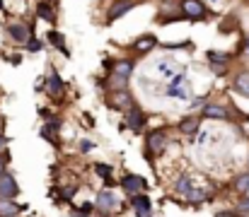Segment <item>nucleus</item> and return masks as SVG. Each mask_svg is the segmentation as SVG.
Returning <instances> with one entry per match:
<instances>
[{
	"label": "nucleus",
	"instance_id": "nucleus-1",
	"mask_svg": "<svg viewBox=\"0 0 249 217\" xmlns=\"http://www.w3.org/2000/svg\"><path fill=\"white\" fill-rule=\"evenodd\" d=\"M167 145H169V133L167 128H153L145 138V157L148 159H155L160 154H165Z\"/></svg>",
	"mask_w": 249,
	"mask_h": 217
},
{
	"label": "nucleus",
	"instance_id": "nucleus-2",
	"mask_svg": "<svg viewBox=\"0 0 249 217\" xmlns=\"http://www.w3.org/2000/svg\"><path fill=\"white\" fill-rule=\"evenodd\" d=\"M133 104L136 101H133V94L128 89H111L107 94V106L114 109V111H128Z\"/></svg>",
	"mask_w": 249,
	"mask_h": 217
},
{
	"label": "nucleus",
	"instance_id": "nucleus-3",
	"mask_svg": "<svg viewBox=\"0 0 249 217\" xmlns=\"http://www.w3.org/2000/svg\"><path fill=\"white\" fill-rule=\"evenodd\" d=\"M179 10H181V15H184L186 19H191V22H201V19L208 17V7H206L201 0H181V2H179Z\"/></svg>",
	"mask_w": 249,
	"mask_h": 217
},
{
	"label": "nucleus",
	"instance_id": "nucleus-4",
	"mask_svg": "<svg viewBox=\"0 0 249 217\" xmlns=\"http://www.w3.org/2000/svg\"><path fill=\"white\" fill-rule=\"evenodd\" d=\"M97 210L102 213V215H111V213H116L119 210V198H116V193L111 191V188H102L99 193H97Z\"/></svg>",
	"mask_w": 249,
	"mask_h": 217
},
{
	"label": "nucleus",
	"instance_id": "nucleus-5",
	"mask_svg": "<svg viewBox=\"0 0 249 217\" xmlns=\"http://www.w3.org/2000/svg\"><path fill=\"white\" fill-rule=\"evenodd\" d=\"M136 5H138V0H116V2H111V7L107 10V24H111V22L121 19L124 15H128Z\"/></svg>",
	"mask_w": 249,
	"mask_h": 217
},
{
	"label": "nucleus",
	"instance_id": "nucleus-6",
	"mask_svg": "<svg viewBox=\"0 0 249 217\" xmlns=\"http://www.w3.org/2000/svg\"><path fill=\"white\" fill-rule=\"evenodd\" d=\"M121 188H124L128 196H136V193H143V191L148 188V181H145L143 176H138V174H126V176L121 179Z\"/></svg>",
	"mask_w": 249,
	"mask_h": 217
},
{
	"label": "nucleus",
	"instance_id": "nucleus-7",
	"mask_svg": "<svg viewBox=\"0 0 249 217\" xmlns=\"http://www.w3.org/2000/svg\"><path fill=\"white\" fill-rule=\"evenodd\" d=\"M131 208L136 210V217H153V203H150V198L145 196V193H136V196H131Z\"/></svg>",
	"mask_w": 249,
	"mask_h": 217
},
{
	"label": "nucleus",
	"instance_id": "nucleus-8",
	"mask_svg": "<svg viewBox=\"0 0 249 217\" xmlns=\"http://www.w3.org/2000/svg\"><path fill=\"white\" fill-rule=\"evenodd\" d=\"M19 196V184L15 181V176L12 174H2L0 176V198H7V200H12V198H17Z\"/></svg>",
	"mask_w": 249,
	"mask_h": 217
},
{
	"label": "nucleus",
	"instance_id": "nucleus-9",
	"mask_svg": "<svg viewBox=\"0 0 249 217\" xmlns=\"http://www.w3.org/2000/svg\"><path fill=\"white\" fill-rule=\"evenodd\" d=\"M145 123H148V116H145V114H143V111H141V109H138V106L133 104V106L128 109V116H126V126H128V128H131L133 133H141Z\"/></svg>",
	"mask_w": 249,
	"mask_h": 217
},
{
	"label": "nucleus",
	"instance_id": "nucleus-10",
	"mask_svg": "<svg viewBox=\"0 0 249 217\" xmlns=\"http://www.w3.org/2000/svg\"><path fill=\"white\" fill-rule=\"evenodd\" d=\"M203 116L206 118H215V121H228L230 118V111L223 104H206L203 106Z\"/></svg>",
	"mask_w": 249,
	"mask_h": 217
},
{
	"label": "nucleus",
	"instance_id": "nucleus-11",
	"mask_svg": "<svg viewBox=\"0 0 249 217\" xmlns=\"http://www.w3.org/2000/svg\"><path fill=\"white\" fill-rule=\"evenodd\" d=\"M158 46V39L153 36V34H143V36H138L136 41H133V51L136 53H148V51H153Z\"/></svg>",
	"mask_w": 249,
	"mask_h": 217
},
{
	"label": "nucleus",
	"instance_id": "nucleus-12",
	"mask_svg": "<svg viewBox=\"0 0 249 217\" xmlns=\"http://www.w3.org/2000/svg\"><path fill=\"white\" fill-rule=\"evenodd\" d=\"M46 89H49V94L53 97V99H58L61 94H63V80H61V75L56 70H51L49 72V80H46Z\"/></svg>",
	"mask_w": 249,
	"mask_h": 217
},
{
	"label": "nucleus",
	"instance_id": "nucleus-13",
	"mask_svg": "<svg viewBox=\"0 0 249 217\" xmlns=\"http://www.w3.org/2000/svg\"><path fill=\"white\" fill-rule=\"evenodd\" d=\"M29 27L27 24H10L7 27V34L15 39V41H19V44H27V39H29Z\"/></svg>",
	"mask_w": 249,
	"mask_h": 217
},
{
	"label": "nucleus",
	"instance_id": "nucleus-14",
	"mask_svg": "<svg viewBox=\"0 0 249 217\" xmlns=\"http://www.w3.org/2000/svg\"><path fill=\"white\" fill-rule=\"evenodd\" d=\"M49 41H51V44H53V46H56V49H58V51H61L66 58H71V49L66 46V36H63L61 32L51 29V32H49Z\"/></svg>",
	"mask_w": 249,
	"mask_h": 217
},
{
	"label": "nucleus",
	"instance_id": "nucleus-15",
	"mask_svg": "<svg viewBox=\"0 0 249 217\" xmlns=\"http://www.w3.org/2000/svg\"><path fill=\"white\" fill-rule=\"evenodd\" d=\"M111 75L128 80V77L133 75V63H131V61H116V63H114V68H111Z\"/></svg>",
	"mask_w": 249,
	"mask_h": 217
},
{
	"label": "nucleus",
	"instance_id": "nucleus-16",
	"mask_svg": "<svg viewBox=\"0 0 249 217\" xmlns=\"http://www.w3.org/2000/svg\"><path fill=\"white\" fill-rule=\"evenodd\" d=\"M19 210H22V205H17L15 200L0 198V217H17Z\"/></svg>",
	"mask_w": 249,
	"mask_h": 217
},
{
	"label": "nucleus",
	"instance_id": "nucleus-17",
	"mask_svg": "<svg viewBox=\"0 0 249 217\" xmlns=\"http://www.w3.org/2000/svg\"><path fill=\"white\" fill-rule=\"evenodd\" d=\"M94 171L104 179V184H107V188H111L114 186V179H111V174H114V167H109V164H102V162H97L94 164Z\"/></svg>",
	"mask_w": 249,
	"mask_h": 217
},
{
	"label": "nucleus",
	"instance_id": "nucleus-18",
	"mask_svg": "<svg viewBox=\"0 0 249 217\" xmlns=\"http://www.w3.org/2000/svg\"><path fill=\"white\" fill-rule=\"evenodd\" d=\"M232 84H235V92H237V94H242V97L249 99V72H240Z\"/></svg>",
	"mask_w": 249,
	"mask_h": 217
},
{
	"label": "nucleus",
	"instance_id": "nucleus-19",
	"mask_svg": "<svg viewBox=\"0 0 249 217\" xmlns=\"http://www.w3.org/2000/svg\"><path fill=\"white\" fill-rule=\"evenodd\" d=\"M36 15H39L41 19H46V22L56 24V10H53L49 2H39V5H36Z\"/></svg>",
	"mask_w": 249,
	"mask_h": 217
},
{
	"label": "nucleus",
	"instance_id": "nucleus-20",
	"mask_svg": "<svg viewBox=\"0 0 249 217\" xmlns=\"http://www.w3.org/2000/svg\"><path fill=\"white\" fill-rule=\"evenodd\" d=\"M179 131H181L184 135H194V133L198 131V121H196V118H184V121L179 123Z\"/></svg>",
	"mask_w": 249,
	"mask_h": 217
},
{
	"label": "nucleus",
	"instance_id": "nucleus-21",
	"mask_svg": "<svg viewBox=\"0 0 249 217\" xmlns=\"http://www.w3.org/2000/svg\"><path fill=\"white\" fill-rule=\"evenodd\" d=\"M206 58H208L215 68H218V66H228V61H230V56H228V53H218V51H208V56H206Z\"/></svg>",
	"mask_w": 249,
	"mask_h": 217
},
{
	"label": "nucleus",
	"instance_id": "nucleus-22",
	"mask_svg": "<svg viewBox=\"0 0 249 217\" xmlns=\"http://www.w3.org/2000/svg\"><path fill=\"white\" fill-rule=\"evenodd\" d=\"M235 213L240 217H249V196H242L240 200H237V205H235Z\"/></svg>",
	"mask_w": 249,
	"mask_h": 217
},
{
	"label": "nucleus",
	"instance_id": "nucleus-23",
	"mask_svg": "<svg viewBox=\"0 0 249 217\" xmlns=\"http://www.w3.org/2000/svg\"><path fill=\"white\" fill-rule=\"evenodd\" d=\"M167 51H179V49H184V51H194V41H181V44H165Z\"/></svg>",
	"mask_w": 249,
	"mask_h": 217
},
{
	"label": "nucleus",
	"instance_id": "nucleus-24",
	"mask_svg": "<svg viewBox=\"0 0 249 217\" xmlns=\"http://www.w3.org/2000/svg\"><path fill=\"white\" fill-rule=\"evenodd\" d=\"M27 51H32V53H36V51H41V41L39 39H27Z\"/></svg>",
	"mask_w": 249,
	"mask_h": 217
},
{
	"label": "nucleus",
	"instance_id": "nucleus-25",
	"mask_svg": "<svg viewBox=\"0 0 249 217\" xmlns=\"http://www.w3.org/2000/svg\"><path fill=\"white\" fill-rule=\"evenodd\" d=\"M80 147H83V152H89V150L94 147V143H89V140H83V145H80Z\"/></svg>",
	"mask_w": 249,
	"mask_h": 217
},
{
	"label": "nucleus",
	"instance_id": "nucleus-26",
	"mask_svg": "<svg viewBox=\"0 0 249 217\" xmlns=\"http://www.w3.org/2000/svg\"><path fill=\"white\" fill-rule=\"evenodd\" d=\"M5 164H7V162H5V159H2V157H0V176H2V174H5Z\"/></svg>",
	"mask_w": 249,
	"mask_h": 217
},
{
	"label": "nucleus",
	"instance_id": "nucleus-27",
	"mask_svg": "<svg viewBox=\"0 0 249 217\" xmlns=\"http://www.w3.org/2000/svg\"><path fill=\"white\" fill-rule=\"evenodd\" d=\"M5 145H7V138H5V135H2V133H0V150H2V147H5Z\"/></svg>",
	"mask_w": 249,
	"mask_h": 217
},
{
	"label": "nucleus",
	"instance_id": "nucleus-28",
	"mask_svg": "<svg viewBox=\"0 0 249 217\" xmlns=\"http://www.w3.org/2000/svg\"><path fill=\"white\" fill-rule=\"evenodd\" d=\"M247 53H249V34H247Z\"/></svg>",
	"mask_w": 249,
	"mask_h": 217
},
{
	"label": "nucleus",
	"instance_id": "nucleus-29",
	"mask_svg": "<svg viewBox=\"0 0 249 217\" xmlns=\"http://www.w3.org/2000/svg\"><path fill=\"white\" fill-rule=\"evenodd\" d=\"M41 2H49V0H41Z\"/></svg>",
	"mask_w": 249,
	"mask_h": 217
}]
</instances>
